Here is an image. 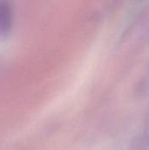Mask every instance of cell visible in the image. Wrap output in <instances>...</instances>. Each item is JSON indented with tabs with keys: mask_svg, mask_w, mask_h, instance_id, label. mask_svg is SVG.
Returning a JSON list of instances; mask_svg holds the SVG:
<instances>
[{
	"mask_svg": "<svg viewBox=\"0 0 149 150\" xmlns=\"http://www.w3.org/2000/svg\"><path fill=\"white\" fill-rule=\"evenodd\" d=\"M12 25V10L7 2L0 1V40L10 34Z\"/></svg>",
	"mask_w": 149,
	"mask_h": 150,
	"instance_id": "cell-1",
	"label": "cell"
}]
</instances>
